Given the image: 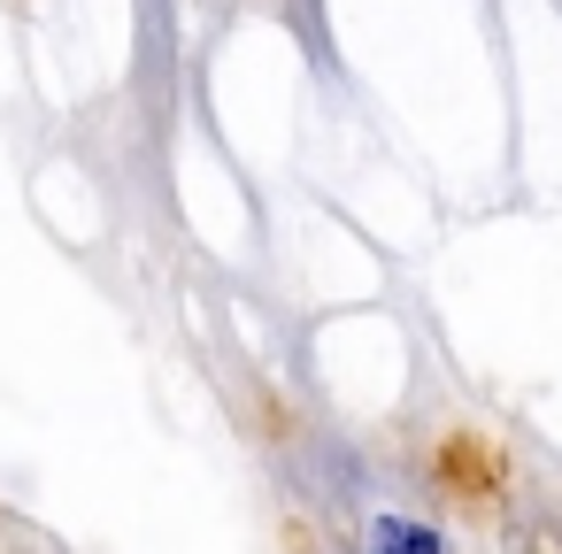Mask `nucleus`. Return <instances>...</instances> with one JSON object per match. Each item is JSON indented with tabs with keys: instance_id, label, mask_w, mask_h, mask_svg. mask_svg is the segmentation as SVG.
Returning <instances> with one entry per match:
<instances>
[{
	"instance_id": "1",
	"label": "nucleus",
	"mask_w": 562,
	"mask_h": 554,
	"mask_svg": "<svg viewBox=\"0 0 562 554\" xmlns=\"http://www.w3.org/2000/svg\"><path fill=\"white\" fill-rule=\"evenodd\" d=\"M362 554H447L431 523H408V516H370L362 531Z\"/></svg>"
}]
</instances>
